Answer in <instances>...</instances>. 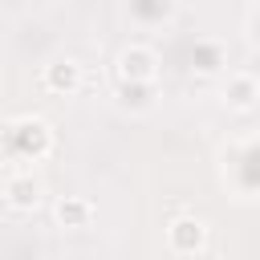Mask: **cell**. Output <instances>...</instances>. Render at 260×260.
<instances>
[{"instance_id":"6da1fadb","label":"cell","mask_w":260,"mask_h":260,"mask_svg":"<svg viewBox=\"0 0 260 260\" xmlns=\"http://www.w3.org/2000/svg\"><path fill=\"white\" fill-rule=\"evenodd\" d=\"M53 154V130L45 118L37 114H20V118H8L0 126V158L8 167H32L41 158Z\"/></svg>"},{"instance_id":"9c48e42d","label":"cell","mask_w":260,"mask_h":260,"mask_svg":"<svg viewBox=\"0 0 260 260\" xmlns=\"http://www.w3.org/2000/svg\"><path fill=\"white\" fill-rule=\"evenodd\" d=\"M126 12L138 28H167L179 12V0H126Z\"/></svg>"},{"instance_id":"8992f818","label":"cell","mask_w":260,"mask_h":260,"mask_svg":"<svg viewBox=\"0 0 260 260\" xmlns=\"http://www.w3.org/2000/svg\"><path fill=\"white\" fill-rule=\"evenodd\" d=\"M219 98H223V106H228V110L248 114V110H256V102H260V77H256V73H248V69H236V73H228V81H223Z\"/></svg>"},{"instance_id":"5b68a950","label":"cell","mask_w":260,"mask_h":260,"mask_svg":"<svg viewBox=\"0 0 260 260\" xmlns=\"http://www.w3.org/2000/svg\"><path fill=\"white\" fill-rule=\"evenodd\" d=\"M41 195H45V187H41V179L28 167H20V171H12L4 179V203L12 211H37L41 207Z\"/></svg>"},{"instance_id":"30bf717a","label":"cell","mask_w":260,"mask_h":260,"mask_svg":"<svg viewBox=\"0 0 260 260\" xmlns=\"http://www.w3.org/2000/svg\"><path fill=\"white\" fill-rule=\"evenodd\" d=\"M118 102H122V110H130V114H146L154 102H158V77L154 81H118Z\"/></svg>"},{"instance_id":"ba28073f","label":"cell","mask_w":260,"mask_h":260,"mask_svg":"<svg viewBox=\"0 0 260 260\" xmlns=\"http://www.w3.org/2000/svg\"><path fill=\"white\" fill-rule=\"evenodd\" d=\"M187 65H191V73H199V77H215V73L228 69V45L215 41V37H199V41L191 45V53H187Z\"/></svg>"},{"instance_id":"8fae6325","label":"cell","mask_w":260,"mask_h":260,"mask_svg":"<svg viewBox=\"0 0 260 260\" xmlns=\"http://www.w3.org/2000/svg\"><path fill=\"white\" fill-rule=\"evenodd\" d=\"M53 215H57V223H61L65 232H81V228L93 223V203L81 199V195H65V199H57Z\"/></svg>"},{"instance_id":"3957f363","label":"cell","mask_w":260,"mask_h":260,"mask_svg":"<svg viewBox=\"0 0 260 260\" xmlns=\"http://www.w3.org/2000/svg\"><path fill=\"white\" fill-rule=\"evenodd\" d=\"M167 248L175 256H199V252H207V223L199 215H175L167 223Z\"/></svg>"},{"instance_id":"7c38bea8","label":"cell","mask_w":260,"mask_h":260,"mask_svg":"<svg viewBox=\"0 0 260 260\" xmlns=\"http://www.w3.org/2000/svg\"><path fill=\"white\" fill-rule=\"evenodd\" d=\"M244 32H248V45H252V49H260V4L248 12V20H244Z\"/></svg>"},{"instance_id":"52a82bcc","label":"cell","mask_w":260,"mask_h":260,"mask_svg":"<svg viewBox=\"0 0 260 260\" xmlns=\"http://www.w3.org/2000/svg\"><path fill=\"white\" fill-rule=\"evenodd\" d=\"M81 81H85V73H81V65H77L73 57L49 61L45 73H41V85H45L49 93H57V98H73V93L81 89Z\"/></svg>"},{"instance_id":"277c9868","label":"cell","mask_w":260,"mask_h":260,"mask_svg":"<svg viewBox=\"0 0 260 260\" xmlns=\"http://www.w3.org/2000/svg\"><path fill=\"white\" fill-rule=\"evenodd\" d=\"M114 77L118 81H154L158 77V53L150 45H126L114 57Z\"/></svg>"},{"instance_id":"7a4b0ae2","label":"cell","mask_w":260,"mask_h":260,"mask_svg":"<svg viewBox=\"0 0 260 260\" xmlns=\"http://www.w3.org/2000/svg\"><path fill=\"white\" fill-rule=\"evenodd\" d=\"M219 179L236 199H260V134H244L223 146Z\"/></svg>"}]
</instances>
